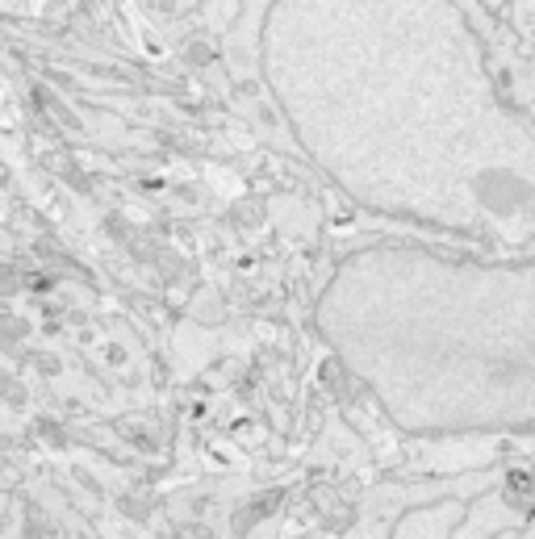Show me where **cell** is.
Here are the masks:
<instances>
[{
	"label": "cell",
	"instance_id": "obj_2",
	"mask_svg": "<svg viewBox=\"0 0 535 539\" xmlns=\"http://www.w3.org/2000/svg\"><path fill=\"white\" fill-rule=\"evenodd\" d=\"M314 322L397 426L535 435V264L356 247L331 268Z\"/></svg>",
	"mask_w": 535,
	"mask_h": 539
},
{
	"label": "cell",
	"instance_id": "obj_3",
	"mask_svg": "<svg viewBox=\"0 0 535 539\" xmlns=\"http://www.w3.org/2000/svg\"><path fill=\"white\" fill-rule=\"evenodd\" d=\"M502 539H535V518H531L527 527H518V531H510V535H502Z\"/></svg>",
	"mask_w": 535,
	"mask_h": 539
},
{
	"label": "cell",
	"instance_id": "obj_1",
	"mask_svg": "<svg viewBox=\"0 0 535 539\" xmlns=\"http://www.w3.org/2000/svg\"><path fill=\"white\" fill-rule=\"evenodd\" d=\"M260 71L356 205L481 247L535 243V118L456 0H272Z\"/></svg>",
	"mask_w": 535,
	"mask_h": 539
}]
</instances>
